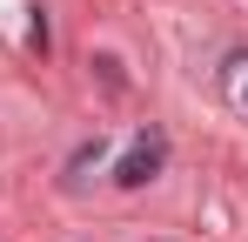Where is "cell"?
Segmentation results:
<instances>
[{"label":"cell","instance_id":"1","mask_svg":"<svg viewBox=\"0 0 248 242\" xmlns=\"http://www.w3.org/2000/svg\"><path fill=\"white\" fill-rule=\"evenodd\" d=\"M155 168H161V155H155V148H141V155L121 161V182H127V189H141V182H155Z\"/></svg>","mask_w":248,"mask_h":242}]
</instances>
